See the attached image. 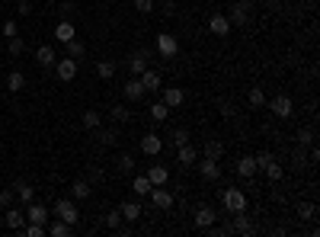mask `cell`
I'll use <instances>...</instances> for the list:
<instances>
[{"instance_id":"cell-51","label":"cell","mask_w":320,"mask_h":237,"mask_svg":"<svg viewBox=\"0 0 320 237\" xmlns=\"http://www.w3.org/2000/svg\"><path fill=\"white\" fill-rule=\"evenodd\" d=\"M32 13V4L29 0H19V16H29Z\"/></svg>"},{"instance_id":"cell-14","label":"cell","mask_w":320,"mask_h":237,"mask_svg":"<svg viewBox=\"0 0 320 237\" xmlns=\"http://www.w3.org/2000/svg\"><path fill=\"white\" fill-rule=\"evenodd\" d=\"M55 39L58 42H70V39H77V32H74V22H70V19H61V22H58V26H55Z\"/></svg>"},{"instance_id":"cell-55","label":"cell","mask_w":320,"mask_h":237,"mask_svg":"<svg viewBox=\"0 0 320 237\" xmlns=\"http://www.w3.org/2000/svg\"><path fill=\"white\" fill-rule=\"evenodd\" d=\"M52 4H58V0H52Z\"/></svg>"},{"instance_id":"cell-38","label":"cell","mask_w":320,"mask_h":237,"mask_svg":"<svg viewBox=\"0 0 320 237\" xmlns=\"http://www.w3.org/2000/svg\"><path fill=\"white\" fill-rule=\"evenodd\" d=\"M298 215H301L304 221H311V218L317 215V208H314V202H298Z\"/></svg>"},{"instance_id":"cell-42","label":"cell","mask_w":320,"mask_h":237,"mask_svg":"<svg viewBox=\"0 0 320 237\" xmlns=\"http://www.w3.org/2000/svg\"><path fill=\"white\" fill-rule=\"evenodd\" d=\"M45 228H48V224H32V221H29V228H22V234H26V237H42Z\"/></svg>"},{"instance_id":"cell-50","label":"cell","mask_w":320,"mask_h":237,"mask_svg":"<svg viewBox=\"0 0 320 237\" xmlns=\"http://www.w3.org/2000/svg\"><path fill=\"white\" fill-rule=\"evenodd\" d=\"M218 109H221L224 115H234V103H228V100H221V103H218Z\"/></svg>"},{"instance_id":"cell-23","label":"cell","mask_w":320,"mask_h":237,"mask_svg":"<svg viewBox=\"0 0 320 237\" xmlns=\"http://www.w3.org/2000/svg\"><path fill=\"white\" fill-rule=\"evenodd\" d=\"M13 196L19 199V202H22V205H29V202H32V199H35V189H32L29 183H16V186H13Z\"/></svg>"},{"instance_id":"cell-34","label":"cell","mask_w":320,"mask_h":237,"mask_svg":"<svg viewBox=\"0 0 320 237\" xmlns=\"http://www.w3.org/2000/svg\"><path fill=\"white\" fill-rule=\"evenodd\" d=\"M247 100H250V106H253V109H259V106L266 103V93H263V87H250V93H247Z\"/></svg>"},{"instance_id":"cell-7","label":"cell","mask_w":320,"mask_h":237,"mask_svg":"<svg viewBox=\"0 0 320 237\" xmlns=\"http://www.w3.org/2000/svg\"><path fill=\"white\" fill-rule=\"evenodd\" d=\"M122 93H125V100H132V103H138V100H144V84H141L138 77H132V80H125L122 84Z\"/></svg>"},{"instance_id":"cell-48","label":"cell","mask_w":320,"mask_h":237,"mask_svg":"<svg viewBox=\"0 0 320 237\" xmlns=\"http://www.w3.org/2000/svg\"><path fill=\"white\" fill-rule=\"evenodd\" d=\"M13 189H4V193H0V208H10V205H13Z\"/></svg>"},{"instance_id":"cell-25","label":"cell","mask_w":320,"mask_h":237,"mask_svg":"<svg viewBox=\"0 0 320 237\" xmlns=\"http://www.w3.org/2000/svg\"><path fill=\"white\" fill-rule=\"evenodd\" d=\"M22 87H26V77H22L19 70H10V74H7V90L10 93H19Z\"/></svg>"},{"instance_id":"cell-49","label":"cell","mask_w":320,"mask_h":237,"mask_svg":"<svg viewBox=\"0 0 320 237\" xmlns=\"http://www.w3.org/2000/svg\"><path fill=\"white\" fill-rule=\"evenodd\" d=\"M16 32H19V29H16V22H13V19H7V22H4V35H7V39H13Z\"/></svg>"},{"instance_id":"cell-10","label":"cell","mask_w":320,"mask_h":237,"mask_svg":"<svg viewBox=\"0 0 320 237\" xmlns=\"http://www.w3.org/2000/svg\"><path fill=\"white\" fill-rule=\"evenodd\" d=\"M163 103H167V109L173 112V109H180V106L186 103V93L180 87H167V90H163Z\"/></svg>"},{"instance_id":"cell-17","label":"cell","mask_w":320,"mask_h":237,"mask_svg":"<svg viewBox=\"0 0 320 237\" xmlns=\"http://www.w3.org/2000/svg\"><path fill=\"white\" fill-rule=\"evenodd\" d=\"M144 176H147V180H151L154 186H163V183H167V180H170V170H167V167H163V163H154V167H151V170H147Z\"/></svg>"},{"instance_id":"cell-20","label":"cell","mask_w":320,"mask_h":237,"mask_svg":"<svg viewBox=\"0 0 320 237\" xmlns=\"http://www.w3.org/2000/svg\"><path fill=\"white\" fill-rule=\"evenodd\" d=\"M195 157H199V151H195V148H192V145L186 141V145H180V154H176V163H183V167H189V163H195Z\"/></svg>"},{"instance_id":"cell-4","label":"cell","mask_w":320,"mask_h":237,"mask_svg":"<svg viewBox=\"0 0 320 237\" xmlns=\"http://www.w3.org/2000/svg\"><path fill=\"white\" fill-rule=\"evenodd\" d=\"M157 52H160L163 58H173L176 52H180V42H176V35L160 32V35H157Z\"/></svg>"},{"instance_id":"cell-5","label":"cell","mask_w":320,"mask_h":237,"mask_svg":"<svg viewBox=\"0 0 320 237\" xmlns=\"http://www.w3.org/2000/svg\"><path fill=\"white\" fill-rule=\"evenodd\" d=\"M231 26H247V19H250V4L247 0H237V4L231 7Z\"/></svg>"},{"instance_id":"cell-13","label":"cell","mask_w":320,"mask_h":237,"mask_svg":"<svg viewBox=\"0 0 320 237\" xmlns=\"http://www.w3.org/2000/svg\"><path fill=\"white\" fill-rule=\"evenodd\" d=\"M147 196H151V202L157 205V208H170V205H173V193H167L163 186H154Z\"/></svg>"},{"instance_id":"cell-46","label":"cell","mask_w":320,"mask_h":237,"mask_svg":"<svg viewBox=\"0 0 320 237\" xmlns=\"http://www.w3.org/2000/svg\"><path fill=\"white\" fill-rule=\"evenodd\" d=\"M298 145H314V132L311 128H298Z\"/></svg>"},{"instance_id":"cell-22","label":"cell","mask_w":320,"mask_h":237,"mask_svg":"<svg viewBox=\"0 0 320 237\" xmlns=\"http://www.w3.org/2000/svg\"><path fill=\"white\" fill-rule=\"evenodd\" d=\"M118 211H122V218H125V221H138V218H141V202L128 199V202H122V208H118Z\"/></svg>"},{"instance_id":"cell-28","label":"cell","mask_w":320,"mask_h":237,"mask_svg":"<svg viewBox=\"0 0 320 237\" xmlns=\"http://www.w3.org/2000/svg\"><path fill=\"white\" fill-rule=\"evenodd\" d=\"M147 112H151L154 122H167V115H170V109H167V103H163V100H160V103H151Z\"/></svg>"},{"instance_id":"cell-47","label":"cell","mask_w":320,"mask_h":237,"mask_svg":"<svg viewBox=\"0 0 320 237\" xmlns=\"http://www.w3.org/2000/svg\"><path fill=\"white\" fill-rule=\"evenodd\" d=\"M100 141H103V145H115V141H118L115 128H106V132H100Z\"/></svg>"},{"instance_id":"cell-24","label":"cell","mask_w":320,"mask_h":237,"mask_svg":"<svg viewBox=\"0 0 320 237\" xmlns=\"http://www.w3.org/2000/svg\"><path fill=\"white\" fill-rule=\"evenodd\" d=\"M35 61H39L42 67H55V49L52 45H42V49L35 52Z\"/></svg>"},{"instance_id":"cell-11","label":"cell","mask_w":320,"mask_h":237,"mask_svg":"<svg viewBox=\"0 0 320 237\" xmlns=\"http://www.w3.org/2000/svg\"><path fill=\"white\" fill-rule=\"evenodd\" d=\"M208 29H211V35H221V39H224V35L231 32V19L224 16V13H215V16L208 19Z\"/></svg>"},{"instance_id":"cell-21","label":"cell","mask_w":320,"mask_h":237,"mask_svg":"<svg viewBox=\"0 0 320 237\" xmlns=\"http://www.w3.org/2000/svg\"><path fill=\"white\" fill-rule=\"evenodd\" d=\"M231 231H237V234H250L253 231V221L243 215V211H234V224H231Z\"/></svg>"},{"instance_id":"cell-15","label":"cell","mask_w":320,"mask_h":237,"mask_svg":"<svg viewBox=\"0 0 320 237\" xmlns=\"http://www.w3.org/2000/svg\"><path fill=\"white\" fill-rule=\"evenodd\" d=\"M215 208H208V205H199L195 208V228H211L215 224Z\"/></svg>"},{"instance_id":"cell-53","label":"cell","mask_w":320,"mask_h":237,"mask_svg":"<svg viewBox=\"0 0 320 237\" xmlns=\"http://www.w3.org/2000/svg\"><path fill=\"white\" fill-rule=\"evenodd\" d=\"M100 180H103V170H100V167L90 170V183H100Z\"/></svg>"},{"instance_id":"cell-6","label":"cell","mask_w":320,"mask_h":237,"mask_svg":"<svg viewBox=\"0 0 320 237\" xmlns=\"http://www.w3.org/2000/svg\"><path fill=\"white\" fill-rule=\"evenodd\" d=\"M0 218H4V224H7L10 231H22V224H26V211H19V208H13V205H10V208H7Z\"/></svg>"},{"instance_id":"cell-2","label":"cell","mask_w":320,"mask_h":237,"mask_svg":"<svg viewBox=\"0 0 320 237\" xmlns=\"http://www.w3.org/2000/svg\"><path fill=\"white\" fill-rule=\"evenodd\" d=\"M55 215L61 218V221H67L70 228H74L77 218H80V211H77V205L70 202V199H58V202H55Z\"/></svg>"},{"instance_id":"cell-41","label":"cell","mask_w":320,"mask_h":237,"mask_svg":"<svg viewBox=\"0 0 320 237\" xmlns=\"http://www.w3.org/2000/svg\"><path fill=\"white\" fill-rule=\"evenodd\" d=\"M263 173L269 176V180H272V183H279V180H282V167H279V163H276V160H272V163H269V167H266Z\"/></svg>"},{"instance_id":"cell-40","label":"cell","mask_w":320,"mask_h":237,"mask_svg":"<svg viewBox=\"0 0 320 237\" xmlns=\"http://www.w3.org/2000/svg\"><path fill=\"white\" fill-rule=\"evenodd\" d=\"M253 160H256V170H266V167H269V163H272V160H276V157H272V154H269V151H263V154H256V157H253Z\"/></svg>"},{"instance_id":"cell-31","label":"cell","mask_w":320,"mask_h":237,"mask_svg":"<svg viewBox=\"0 0 320 237\" xmlns=\"http://www.w3.org/2000/svg\"><path fill=\"white\" fill-rule=\"evenodd\" d=\"M115 170H118V173H132V170H135V157H132V154H118Z\"/></svg>"},{"instance_id":"cell-9","label":"cell","mask_w":320,"mask_h":237,"mask_svg":"<svg viewBox=\"0 0 320 237\" xmlns=\"http://www.w3.org/2000/svg\"><path fill=\"white\" fill-rule=\"evenodd\" d=\"M141 151L147 154V157H157V154L163 151V141H160V135H154V132H147L144 138H141Z\"/></svg>"},{"instance_id":"cell-35","label":"cell","mask_w":320,"mask_h":237,"mask_svg":"<svg viewBox=\"0 0 320 237\" xmlns=\"http://www.w3.org/2000/svg\"><path fill=\"white\" fill-rule=\"evenodd\" d=\"M45 231H48L52 237H67V234H70V224H67V221H61V218H58V221L52 224V228H45Z\"/></svg>"},{"instance_id":"cell-37","label":"cell","mask_w":320,"mask_h":237,"mask_svg":"<svg viewBox=\"0 0 320 237\" xmlns=\"http://www.w3.org/2000/svg\"><path fill=\"white\" fill-rule=\"evenodd\" d=\"M80 122H84V128H100V122H103V118H100V112H96V109H87Z\"/></svg>"},{"instance_id":"cell-1","label":"cell","mask_w":320,"mask_h":237,"mask_svg":"<svg viewBox=\"0 0 320 237\" xmlns=\"http://www.w3.org/2000/svg\"><path fill=\"white\" fill-rule=\"evenodd\" d=\"M221 202L234 215V211H243L247 208V196H243V189H231L228 186V189H221Z\"/></svg>"},{"instance_id":"cell-26","label":"cell","mask_w":320,"mask_h":237,"mask_svg":"<svg viewBox=\"0 0 320 237\" xmlns=\"http://www.w3.org/2000/svg\"><path fill=\"white\" fill-rule=\"evenodd\" d=\"M70 196H74L77 202H84V199H90V180H77L74 186H70Z\"/></svg>"},{"instance_id":"cell-45","label":"cell","mask_w":320,"mask_h":237,"mask_svg":"<svg viewBox=\"0 0 320 237\" xmlns=\"http://www.w3.org/2000/svg\"><path fill=\"white\" fill-rule=\"evenodd\" d=\"M22 49H26V42H22L19 35H13V39H10V55H22Z\"/></svg>"},{"instance_id":"cell-8","label":"cell","mask_w":320,"mask_h":237,"mask_svg":"<svg viewBox=\"0 0 320 237\" xmlns=\"http://www.w3.org/2000/svg\"><path fill=\"white\" fill-rule=\"evenodd\" d=\"M272 112H276L279 118H288L291 115V109H294V103H291V97H285V93H279V97H272Z\"/></svg>"},{"instance_id":"cell-18","label":"cell","mask_w":320,"mask_h":237,"mask_svg":"<svg viewBox=\"0 0 320 237\" xmlns=\"http://www.w3.org/2000/svg\"><path fill=\"white\" fill-rule=\"evenodd\" d=\"M138 80L144 84V90H147V93H151V90H160V74H157V70H151V67H144V70H141V74H138Z\"/></svg>"},{"instance_id":"cell-36","label":"cell","mask_w":320,"mask_h":237,"mask_svg":"<svg viewBox=\"0 0 320 237\" xmlns=\"http://www.w3.org/2000/svg\"><path fill=\"white\" fill-rule=\"evenodd\" d=\"M84 52H87V45L80 42V39H70L67 42V58H84Z\"/></svg>"},{"instance_id":"cell-43","label":"cell","mask_w":320,"mask_h":237,"mask_svg":"<svg viewBox=\"0 0 320 237\" xmlns=\"http://www.w3.org/2000/svg\"><path fill=\"white\" fill-rule=\"evenodd\" d=\"M112 118H115V122H128V118H132V112H128L125 106H112Z\"/></svg>"},{"instance_id":"cell-52","label":"cell","mask_w":320,"mask_h":237,"mask_svg":"<svg viewBox=\"0 0 320 237\" xmlns=\"http://www.w3.org/2000/svg\"><path fill=\"white\" fill-rule=\"evenodd\" d=\"M58 10H61V13L67 16V13H70V10H74V4H70V0H58Z\"/></svg>"},{"instance_id":"cell-16","label":"cell","mask_w":320,"mask_h":237,"mask_svg":"<svg viewBox=\"0 0 320 237\" xmlns=\"http://www.w3.org/2000/svg\"><path fill=\"white\" fill-rule=\"evenodd\" d=\"M144 67H147V52H144V49L132 52V58H128V70H132V74L138 77V74H141Z\"/></svg>"},{"instance_id":"cell-12","label":"cell","mask_w":320,"mask_h":237,"mask_svg":"<svg viewBox=\"0 0 320 237\" xmlns=\"http://www.w3.org/2000/svg\"><path fill=\"white\" fill-rule=\"evenodd\" d=\"M26 218H29L32 224H48V208L39 205V202H29V205H26Z\"/></svg>"},{"instance_id":"cell-44","label":"cell","mask_w":320,"mask_h":237,"mask_svg":"<svg viewBox=\"0 0 320 237\" xmlns=\"http://www.w3.org/2000/svg\"><path fill=\"white\" fill-rule=\"evenodd\" d=\"M135 10H138V13H154V0H135Z\"/></svg>"},{"instance_id":"cell-33","label":"cell","mask_w":320,"mask_h":237,"mask_svg":"<svg viewBox=\"0 0 320 237\" xmlns=\"http://www.w3.org/2000/svg\"><path fill=\"white\" fill-rule=\"evenodd\" d=\"M106 228H112V231H122V211L118 208H112V211H106Z\"/></svg>"},{"instance_id":"cell-29","label":"cell","mask_w":320,"mask_h":237,"mask_svg":"<svg viewBox=\"0 0 320 237\" xmlns=\"http://www.w3.org/2000/svg\"><path fill=\"white\" fill-rule=\"evenodd\" d=\"M96 74H100L103 80L115 77V61H109V58H103V61H96Z\"/></svg>"},{"instance_id":"cell-39","label":"cell","mask_w":320,"mask_h":237,"mask_svg":"<svg viewBox=\"0 0 320 237\" xmlns=\"http://www.w3.org/2000/svg\"><path fill=\"white\" fill-rule=\"evenodd\" d=\"M170 138H173V145H176V148L186 145V141H189V128H173V135H170Z\"/></svg>"},{"instance_id":"cell-27","label":"cell","mask_w":320,"mask_h":237,"mask_svg":"<svg viewBox=\"0 0 320 237\" xmlns=\"http://www.w3.org/2000/svg\"><path fill=\"white\" fill-rule=\"evenodd\" d=\"M151 189H154V183L147 180V176H135V180H132V193L135 196H147Z\"/></svg>"},{"instance_id":"cell-32","label":"cell","mask_w":320,"mask_h":237,"mask_svg":"<svg viewBox=\"0 0 320 237\" xmlns=\"http://www.w3.org/2000/svg\"><path fill=\"white\" fill-rule=\"evenodd\" d=\"M237 173H240V176H253L256 173V160L253 157H240V160H237Z\"/></svg>"},{"instance_id":"cell-30","label":"cell","mask_w":320,"mask_h":237,"mask_svg":"<svg viewBox=\"0 0 320 237\" xmlns=\"http://www.w3.org/2000/svg\"><path fill=\"white\" fill-rule=\"evenodd\" d=\"M205 157L221 160L224 157V145H221V141H205Z\"/></svg>"},{"instance_id":"cell-19","label":"cell","mask_w":320,"mask_h":237,"mask_svg":"<svg viewBox=\"0 0 320 237\" xmlns=\"http://www.w3.org/2000/svg\"><path fill=\"white\" fill-rule=\"evenodd\" d=\"M199 173H202L205 180H221V167H218V160H211V157H205L199 163Z\"/></svg>"},{"instance_id":"cell-3","label":"cell","mask_w":320,"mask_h":237,"mask_svg":"<svg viewBox=\"0 0 320 237\" xmlns=\"http://www.w3.org/2000/svg\"><path fill=\"white\" fill-rule=\"evenodd\" d=\"M55 70H58V80L70 84V80L77 77V58H64V61H55Z\"/></svg>"},{"instance_id":"cell-54","label":"cell","mask_w":320,"mask_h":237,"mask_svg":"<svg viewBox=\"0 0 320 237\" xmlns=\"http://www.w3.org/2000/svg\"><path fill=\"white\" fill-rule=\"evenodd\" d=\"M0 215H4V208H0Z\"/></svg>"}]
</instances>
